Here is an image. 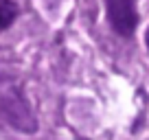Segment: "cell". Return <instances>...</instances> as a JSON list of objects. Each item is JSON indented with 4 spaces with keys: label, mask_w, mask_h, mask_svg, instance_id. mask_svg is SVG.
Wrapping results in <instances>:
<instances>
[{
    "label": "cell",
    "mask_w": 149,
    "mask_h": 140,
    "mask_svg": "<svg viewBox=\"0 0 149 140\" xmlns=\"http://www.w3.org/2000/svg\"><path fill=\"white\" fill-rule=\"evenodd\" d=\"M107 24L118 37H132L138 26V5L136 0H103Z\"/></svg>",
    "instance_id": "6da1fadb"
},
{
    "label": "cell",
    "mask_w": 149,
    "mask_h": 140,
    "mask_svg": "<svg viewBox=\"0 0 149 140\" xmlns=\"http://www.w3.org/2000/svg\"><path fill=\"white\" fill-rule=\"evenodd\" d=\"M18 18V5L13 0H0V31H7Z\"/></svg>",
    "instance_id": "7a4b0ae2"
},
{
    "label": "cell",
    "mask_w": 149,
    "mask_h": 140,
    "mask_svg": "<svg viewBox=\"0 0 149 140\" xmlns=\"http://www.w3.org/2000/svg\"><path fill=\"white\" fill-rule=\"evenodd\" d=\"M145 44H147V51H149V26H147V33H145Z\"/></svg>",
    "instance_id": "3957f363"
}]
</instances>
